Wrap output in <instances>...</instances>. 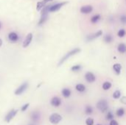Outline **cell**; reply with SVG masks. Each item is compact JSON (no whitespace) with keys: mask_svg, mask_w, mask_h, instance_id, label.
I'll list each match as a JSON object with an SVG mask.
<instances>
[{"mask_svg":"<svg viewBox=\"0 0 126 125\" xmlns=\"http://www.w3.org/2000/svg\"><path fill=\"white\" fill-rule=\"evenodd\" d=\"M80 52V48H75V49H74L73 50H71L69 52H68L67 54H66V55L63 56V57L59 61L58 66H60L62 65L66 60H67L69 57H71L72 56H73V55H76V54H78Z\"/></svg>","mask_w":126,"mask_h":125,"instance_id":"cell-1","label":"cell"},{"mask_svg":"<svg viewBox=\"0 0 126 125\" xmlns=\"http://www.w3.org/2000/svg\"><path fill=\"white\" fill-rule=\"evenodd\" d=\"M97 109L100 111V112H106L108 108H109V105H108V102L106 99H101L100 100L97 104Z\"/></svg>","mask_w":126,"mask_h":125,"instance_id":"cell-2","label":"cell"},{"mask_svg":"<svg viewBox=\"0 0 126 125\" xmlns=\"http://www.w3.org/2000/svg\"><path fill=\"white\" fill-rule=\"evenodd\" d=\"M61 120H62V117L58 113H53L49 117V122L53 125L58 124Z\"/></svg>","mask_w":126,"mask_h":125,"instance_id":"cell-3","label":"cell"},{"mask_svg":"<svg viewBox=\"0 0 126 125\" xmlns=\"http://www.w3.org/2000/svg\"><path fill=\"white\" fill-rule=\"evenodd\" d=\"M27 88H28V83H27V82H25V83H24L23 84H21V85L15 91L14 94H15L16 95H17V96L21 95V94H22L27 89Z\"/></svg>","mask_w":126,"mask_h":125,"instance_id":"cell-4","label":"cell"},{"mask_svg":"<svg viewBox=\"0 0 126 125\" xmlns=\"http://www.w3.org/2000/svg\"><path fill=\"white\" fill-rule=\"evenodd\" d=\"M67 4L66 1H63V2H61V3H57L53 5H50L49 9V13H52V12H55L58 11V10H60L64 4Z\"/></svg>","mask_w":126,"mask_h":125,"instance_id":"cell-5","label":"cell"},{"mask_svg":"<svg viewBox=\"0 0 126 125\" xmlns=\"http://www.w3.org/2000/svg\"><path fill=\"white\" fill-rule=\"evenodd\" d=\"M18 110H14V109H13V110H11L7 115H6V116H5V119H4V120H5V122H7V123H9L16 116V114H17V113H18Z\"/></svg>","mask_w":126,"mask_h":125,"instance_id":"cell-6","label":"cell"},{"mask_svg":"<svg viewBox=\"0 0 126 125\" xmlns=\"http://www.w3.org/2000/svg\"><path fill=\"white\" fill-rule=\"evenodd\" d=\"M102 35H103V32H102L101 30H100V31H98V32H94V33H93V34H91V35H88V36L86 37V41H93V40H94V39H96V38L100 37Z\"/></svg>","mask_w":126,"mask_h":125,"instance_id":"cell-7","label":"cell"},{"mask_svg":"<svg viewBox=\"0 0 126 125\" xmlns=\"http://www.w3.org/2000/svg\"><path fill=\"white\" fill-rule=\"evenodd\" d=\"M80 13L83 14H89L92 12L93 7L92 5H84L80 7Z\"/></svg>","mask_w":126,"mask_h":125,"instance_id":"cell-8","label":"cell"},{"mask_svg":"<svg viewBox=\"0 0 126 125\" xmlns=\"http://www.w3.org/2000/svg\"><path fill=\"white\" fill-rule=\"evenodd\" d=\"M32 41V33H28L27 35L26 36L24 42H23V47L27 48L30 44Z\"/></svg>","mask_w":126,"mask_h":125,"instance_id":"cell-9","label":"cell"},{"mask_svg":"<svg viewBox=\"0 0 126 125\" xmlns=\"http://www.w3.org/2000/svg\"><path fill=\"white\" fill-rule=\"evenodd\" d=\"M85 79L89 83H92L95 81L96 80V77L94 76V74L92 72H87L85 74Z\"/></svg>","mask_w":126,"mask_h":125,"instance_id":"cell-10","label":"cell"},{"mask_svg":"<svg viewBox=\"0 0 126 125\" xmlns=\"http://www.w3.org/2000/svg\"><path fill=\"white\" fill-rule=\"evenodd\" d=\"M30 119L33 122H37L41 119V114L38 111H33L30 115Z\"/></svg>","mask_w":126,"mask_h":125,"instance_id":"cell-11","label":"cell"},{"mask_svg":"<svg viewBox=\"0 0 126 125\" xmlns=\"http://www.w3.org/2000/svg\"><path fill=\"white\" fill-rule=\"evenodd\" d=\"M8 39L10 42L12 43H16V41H18V35L16 32H11L9 33L8 35Z\"/></svg>","mask_w":126,"mask_h":125,"instance_id":"cell-12","label":"cell"},{"mask_svg":"<svg viewBox=\"0 0 126 125\" xmlns=\"http://www.w3.org/2000/svg\"><path fill=\"white\" fill-rule=\"evenodd\" d=\"M51 105L53 107H58L61 105V99L58 97H55L51 99Z\"/></svg>","mask_w":126,"mask_h":125,"instance_id":"cell-13","label":"cell"},{"mask_svg":"<svg viewBox=\"0 0 126 125\" xmlns=\"http://www.w3.org/2000/svg\"><path fill=\"white\" fill-rule=\"evenodd\" d=\"M113 69H114V72H115L117 75L120 74L121 70H122V66H121V64H120V63H115V64H114V66H113Z\"/></svg>","mask_w":126,"mask_h":125,"instance_id":"cell-14","label":"cell"},{"mask_svg":"<svg viewBox=\"0 0 126 125\" xmlns=\"http://www.w3.org/2000/svg\"><path fill=\"white\" fill-rule=\"evenodd\" d=\"M117 49L120 53L124 54L126 52V46L124 43H120L117 46Z\"/></svg>","mask_w":126,"mask_h":125,"instance_id":"cell-15","label":"cell"},{"mask_svg":"<svg viewBox=\"0 0 126 125\" xmlns=\"http://www.w3.org/2000/svg\"><path fill=\"white\" fill-rule=\"evenodd\" d=\"M62 95L65 98H69L71 96V91L69 88H63L62 90Z\"/></svg>","mask_w":126,"mask_h":125,"instance_id":"cell-16","label":"cell"},{"mask_svg":"<svg viewBox=\"0 0 126 125\" xmlns=\"http://www.w3.org/2000/svg\"><path fill=\"white\" fill-rule=\"evenodd\" d=\"M100 15L99 14H97L91 18V22L92 24H96L100 21Z\"/></svg>","mask_w":126,"mask_h":125,"instance_id":"cell-17","label":"cell"},{"mask_svg":"<svg viewBox=\"0 0 126 125\" xmlns=\"http://www.w3.org/2000/svg\"><path fill=\"white\" fill-rule=\"evenodd\" d=\"M76 90L79 92H84L86 91V86L83 84H78L75 87Z\"/></svg>","mask_w":126,"mask_h":125,"instance_id":"cell-18","label":"cell"},{"mask_svg":"<svg viewBox=\"0 0 126 125\" xmlns=\"http://www.w3.org/2000/svg\"><path fill=\"white\" fill-rule=\"evenodd\" d=\"M47 18H48V15H41V18H40V20L38 21V24L39 25L44 24L46 22V21L47 20Z\"/></svg>","mask_w":126,"mask_h":125,"instance_id":"cell-19","label":"cell"},{"mask_svg":"<svg viewBox=\"0 0 126 125\" xmlns=\"http://www.w3.org/2000/svg\"><path fill=\"white\" fill-rule=\"evenodd\" d=\"M116 114H117V116L118 117H122V116H123L124 114H125V110H124V108H119V109L117 111Z\"/></svg>","mask_w":126,"mask_h":125,"instance_id":"cell-20","label":"cell"},{"mask_svg":"<svg viewBox=\"0 0 126 125\" xmlns=\"http://www.w3.org/2000/svg\"><path fill=\"white\" fill-rule=\"evenodd\" d=\"M111 87V83L110 82H105L103 84V90L105 91H107L109 89H110Z\"/></svg>","mask_w":126,"mask_h":125,"instance_id":"cell-21","label":"cell"},{"mask_svg":"<svg viewBox=\"0 0 126 125\" xmlns=\"http://www.w3.org/2000/svg\"><path fill=\"white\" fill-rule=\"evenodd\" d=\"M85 113H86V115H91L93 113V108H92V107H91L89 105L86 106V108H85Z\"/></svg>","mask_w":126,"mask_h":125,"instance_id":"cell-22","label":"cell"},{"mask_svg":"<svg viewBox=\"0 0 126 125\" xmlns=\"http://www.w3.org/2000/svg\"><path fill=\"white\" fill-rule=\"evenodd\" d=\"M45 5H46V4L43 2V1H38V2L37 3V5H36V10H37L38 11H39V10H41Z\"/></svg>","mask_w":126,"mask_h":125,"instance_id":"cell-23","label":"cell"},{"mask_svg":"<svg viewBox=\"0 0 126 125\" xmlns=\"http://www.w3.org/2000/svg\"><path fill=\"white\" fill-rule=\"evenodd\" d=\"M113 40V38L111 35H106L105 37H104V41L106 43H110Z\"/></svg>","mask_w":126,"mask_h":125,"instance_id":"cell-24","label":"cell"},{"mask_svg":"<svg viewBox=\"0 0 126 125\" xmlns=\"http://www.w3.org/2000/svg\"><path fill=\"white\" fill-rule=\"evenodd\" d=\"M81 68L82 67L80 65H75L71 68V71H74V72H77V71H79L81 69Z\"/></svg>","mask_w":126,"mask_h":125,"instance_id":"cell-25","label":"cell"},{"mask_svg":"<svg viewBox=\"0 0 126 125\" xmlns=\"http://www.w3.org/2000/svg\"><path fill=\"white\" fill-rule=\"evenodd\" d=\"M120 96H121V92L120 91H116L113 94V98L115 99H118L120 97Z\"/></svg>","mask_w":126,"mask_h":125,"instance_id":"cell-26","label":"cell"},{"mask_svg":"<svg viewBox=\"0 0 126 125\" xmlns=\"http://www.w3.org/2000/svg\"><path fill=\"white\" fill-rule=\"evenodd\" d=\"M117 35H118V36H119L120 38H123V37L125 36V35H126V31H125V29H120L119 30Z\"/></svg>","mask_w":126,"mask_h":125,"instance_id":"cell-27","label":"cell"},{"mask_svg":"<svg viewBox=\"0 0 126 125\" xmlns=\"http://www.w3.org/2000/svg\"><path fill=\"white\" fill-rule=\"evenodd\" d=\"M86 125H94V119L91 117L88 118L86 120Z\"/></svg>","mask_w":126,"mask_h":125,"instance_id":"cell-28","label":"cell"},{"mask_svg":"<svg viewBox=\"0 0 126 125\" xmlns=\"http://www.w3.org/2000/svg\"><path fill=\"white\" fill-rule=\"evenodd\" d=\"M106 119H108V120H112L113 119H114V114H113V113L112 112H111V111H109V113H108V114H107V116H106Z\"/></svg>","mask_w":126,"mask_h":125,"instance_id":"cell-29","label":"cell"},{"mask_svg":"<svg viewBox=\"0 0 126 125\" xmlns=\"http://www.w3.org/2000/svg\"><path fill=\"white\" fill-rule=\"evenodd\" d=\"M30 106V104L29 103H27V104H25V105H24L22 107H21V111H22V112H24L27 108H28V107Z\"/></svg>","mask_w":126,"mask_h":125,"instance_id":"cell-30","label":"cell"},{"mask_svg":"<svg viewBox=\"0 0 126 125\" xmlns=\"http://www.w3.org/2000/svg\"><path fill=\"white\" fill-rule=\"evenodd\" d=\"M120 21L123 23V24H125L126 22V15H122V16H120Z\"/></svg>","mask_w":126,"mask_h":125,"instance_id":"cell-31","label":"cell"},{"mask_svg":"<svg viewBox=\"0 0 126 125\" xmlns=\"http://www.w3.org/2000/svg\"><path fill=\"white\" fill-rule=\"evenodd\" d=\"M110 125H119L118 122L115 120H111V122H110Z\"/></svg>","mask_w":126,"mask_h":125,"instance_id":"cell-32","label":"cell"},{"mask_svg":"<svg viewBox=\"0 0 126 125\" xmlns=\"http://www.w3.org/2000/svg\"><path fill=\"white\" fill-rule=\"evenodd\" d=\"M126 97H123L122 99H121V100H120V102L123 103V104H126Z\"/></svg>","mask_w":126,"mask_h":125,"instance_id":"cell-33","label":"cell"},{"mask_svg":"<svg viewBox=\"0 0 126 125\" xmlns=\"http://www.w3.org/2000/svg\"><path fill=\"white\" fill-rule=\"evenodd\" d=\"M53 1V0H43V2L46 4L47 3H48V2H50V1Z\"/></svg>","mask_w":126,"mask_h":125,"instance_id":"cell-34","label":"cell"},{"mask_svg":"<svg viewBox=\"0 0 126 125\" xmlns=\"http://www.w3.org/2000/svg\"><path fill=\"white\" fill-rule=\"evenodd\" d=\"M1 45H2V41H1V39H0V47L1 46Z\"/></svg>","mask_w":126,"mask_h":125,"instance_id":"cell-35","label":"cell"},{"mask_svg":"<svg viewBox=\"0 0 126 125\" xmlns=\"http://www.w3.org/2000/svg\"><path fill=\"white\" fill-rule=\"evenodd\" d=\"M1 22H0V29H1Z\"/></svg>","mask_w":126,"mask_h":125,"instance_id":"cell-36","label":"cell"},{"mask_svg":"<svg viewBox=\"0 0 126 125\" xmlns=\"http://www.w3.org/2000/svg\"><path fill=\"white\" fill-rule=\"evenodd\" d=\"M32 125V124H31V125Z\"/></svg>","mask_w":126,"mask_h":125,"instance_id":"cell-37","label":"cell"},{"mask_svg":"<svg viewBox=\"0 0 126 125\" xmlns=\"http://www.w3.org/2000/svg\"></svg>","mask_w":126,"mask_h":125,"instance_id":"cell-38","label":"cell"}]
</instances>
